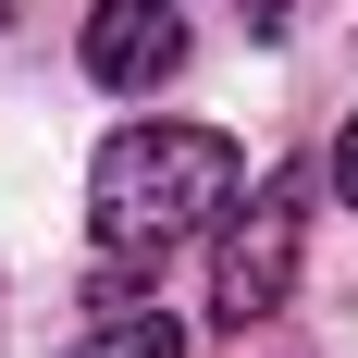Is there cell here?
I'll list each match as a JSON object with an SVG mask.
<instances>
[{
	"mask_svg": "<svg viewBox=\"0 0 358 358\" xmlns=\"http://www.w3.org/2000/svg\"><path fill=\"white\" fill-rule=\"evenodd\" d=\"M235 173H248V148L222 136V124H124L99 148V173H87V222H99V248H185L210 210H235Z\"/></svg>",
	"mask_w": 358,
	"mask_h": 358,
	"instance_id": "6da1fadb",
	"label": "cell"
},
{
	"mask_svg": "<svg viewBox=\"0 0 358 358\" xmlns=\"http://www.w3.org/2000/svg\"><path fill=\"white\" fill-rule=\"evenodd\" d=\"M296 259H309V173H259V198L222 222V248H210V322L259 334L296 296Z\"/></svg>",
	"mask_w": 358,
	"mask_h": 358,
	"instance_id": "7a4b0ae2",
	"label": "cell"
},
{
	"mask_svg": "<svg viewBox=\"0 0 358 358\" xmlns=\"http://www.w3.org/2000/svg\"><path fill=\"white\" fill-rule=\"evenodd\" d=\"M87 74H99L111 99L173 87L185 74V13H161V0H99V13H87Z\"/></svg>",
	"mask_w": 358,
	"mask_h": 358,
	"instance_id": "3957f363",
	"label": "cell"
},
{
	"mask_svg": "<svg viewBox=\"0 0 358 358\" xmlns=\"http://www.w3.org/2000/svg\"><path fill=\"white\" fill-rule=\"evenodd\" d=\"M74 358H185V334L161 322V309H99V334H87Z\"/></svg>",
	"mask_w": 358,
	"mask_h": 358,
	"instance_id": "277c9868",
	"label": "cell"
},
{
	"mask_svg": "<svg viewBox=\"0 0 358 358\" xmlns=\"http://www.w3.org/2000/svg\"><path fill=\"white\" fill-rule=\"evenodd\" d=\"M334 185H346V210H358V111H346V136H334Z\"/></svg>",
	"mask_w": 358,
	"mask_h": 358,
	"instance_id": "5b68a950",
	"label": "cell"
},
{
	"mask_svg": "<svg viewBox=\"0 0 358 358\" xmlns=\"http://www.w3.org/2000/svg\"><path fill=\"white\" fill-rule=\"evenodd\" d=\"M248 25H259V37H285V0H248Z\"/></svg>",
	"mask_w": 358,
	"mask_h": 358,
	"instance_id": "8992f818",
	"label": "cell"
}]
</instances>
